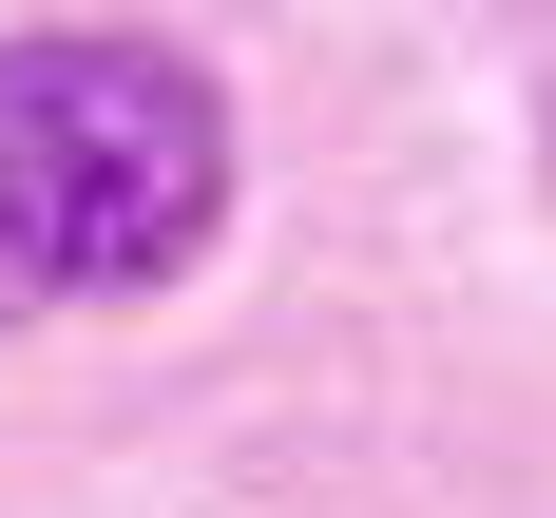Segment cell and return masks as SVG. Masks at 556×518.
Segmentation results:
<instances>
[{"mask_svg": "<svg viewBox=\"0 0 556 518\" xmlns=\"http://www.w3.org/2000/svg\"><path fill=\"white\" fill-rule=\"evenodd\" d=\"M212 230H230V97L173 39H115V20L0 39V345L39 307L173 288Z\"/></svg>", "mask_w": 556, "mask_h": 518, "instance_id": "cell-1", "label": "cell"}]
</instances>
